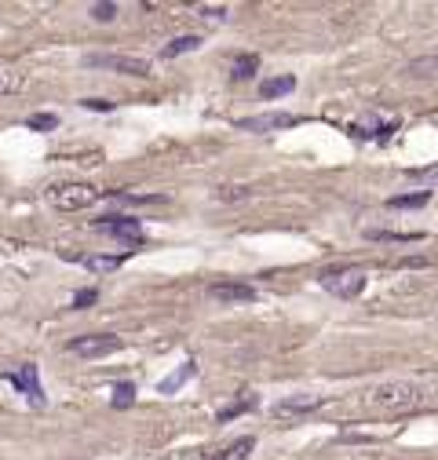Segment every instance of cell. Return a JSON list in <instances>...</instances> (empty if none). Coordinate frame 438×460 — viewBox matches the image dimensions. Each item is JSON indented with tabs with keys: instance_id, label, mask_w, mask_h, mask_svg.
<instances>
[{
	"instance_id": "7a4b0ae2",
	"label": "cell",
	"mask_w": 438,
	"mask_h": 460,
	"mask_svg": "<svg viewBox=\"0 0 438 460\" xmlns=\"http://www.w3.org/2000/svg\"><path fill=\"white\" fill-rule=\"evenodd\" d=\"M103 198H106V190L91 187V183H58V187L48 190V201L58 212H84L91 205H99Z\"/></svg>"
},
{
	"instance_id": "d4e9b609",
	"label": "cell",
	"mask_w": 438,
	"mask_h": 460,
	"mask_svg": "<svg viewBox=\"0 0 438 460\" xmlns=\"http://www.w3.org/2000/svg\"><path fill=\"white\" fill-rule=\"evenodd\" d=\"M372 241H398V245H413V241H424V234H398V230H369Z\"/></svg>"
},
{
	"instance_id": "4316f807",
	"label": "cell",
	"mask_w": 438,
	"mask_h": 460,
	"mask_svg": "<svg viewBox=\"0 0 438 460\" xmlns=\"http://www.w3.org/2000/svg\"><path fill=\"white\" fill-rule=\"evenodd\" d=\"M194 11H198L201 19H212V22H215V19H219V22H223V19L230 15V8H227V4H219V8H215V4H198Z\"/></svg>"
},
{
	"instance_id": "5b68a950",
	"label": "cell",
	"mask_w": 438,
	"mask_h": 460,
	"mask_svg": "<svg viewBox=\"0 0 438 460\" xmlns=\"http://www.w3.org/2000/svg\"><path fill=\"white\" fill-rule=\"evenodd\" d=\"M325 402H329V394H285V398H277V402L270 406V413L277 420H300V416L318 413Z\"/></svg>"
},
{
	"instance_id": "7c38bea8",
	"label": "cell",
	"mask_w": 438,
	"mask_h": 460,
	"mask_svg": "<svg viewBox=\"0 0 438 460\" xmlns=\"http://www.w3.org/2000/svg\"><path fill=\"white\" fill-rule=\"evenodd\" d=\"M405 77L413 81H434L438 77V55H417L405 63Z\"/></svg>"
},
{
	"instance_id": "2e32d148",
	"label": "cell",
	"mask_w": 438,
	"mask_h": 460,
	"mask_svg": "<svg viewBox=\"0 0 438 460\" xmlns=\"http://www.w3.org/2000/svg\"><path fill=\"white\" fill-rule=\"evenodd\" d=\"M26 88V73L15 66H0V96H19Z\"/></svg>"
},
{
	"instance_id": "5bb4252c",
	"label": "cell",
	"mask_w": 438,
	"mask_h": 460,
	"mask_svg": "<svg viewBox=\"0 0 438 460\" xmlns=\"http://www.w3.org/2000/svg\"><path fill=\"white\" fill-rule=\"evenodd\" d=\"M256 449V439L253 435H245V439H238V442H230L227 449H219V453H208V460H245L248 453Z\"/></svg>"
},
{
	"instance_id": "ba28073f",
	"label": "cell",
	"mask_w": 438,
	"mask_h": 460,
	"mask_svg": "<svg viewBox=\"0 0 438 460\" xmlns=\"http://www.w3.org/2000/svg\"><path fill=\"white\" fill-rule=\"evenodd\" d=\"M292 125H300V117H296V113H281V110L256 113V117H241V121H238V128H241V132H256V136H263V132H277V128H292Z\"/></svg>"
},
{
	"instance_id": "4fadbf2b",
	"label": "cell",
	"mask_w": 438,
	"mask_h": 460,
	"mask_svg": "<svg viewBox=\"0 0 438 460\" xmlns=\"http://www.w3.org/2000/svg\"><path fill=\"white\" fill-rule=\"evenodd\" d=\"M292 91H296V77L289 73L260 81V99H281V96H292Z\"/></svg>"
},
{
	"instance_id": "277c9868",
	"label": "cell",
	"mask_w": 438,
	"mask_h": 460,
	"mask_svg": "<svg viewBox=\"0 0 438 460\" xmlns=\"http://www.w3.org/2000/svg\"><path fill=\"white\" fill-rule=\"evenodd\" d=\"M322 285H325L332 296H340V300H355V296H362V289H365V270H362V267H336V270H325V274H322Z\"/></svg>"
},
{
	"instance_id": "cb8c5ba5",
	"label": "cell",
	"mask_w": 438,
	"mask_h": 460,
	"mask_svg": "<svg viewBox=\"0 0 438 460\" xmlns=\"http://www.w3.org/2000/svg\"><path fill=\"white\" fill-rule=\"evenodd\" d=\"M132 402H136V384L121 380V384L113 387V409H128Z\"/></svg>"
},
{
	"instance_id": "8992f818",
	"label": "cell",
	"mask_w": 438,
	"mask_h": 460,
	"mask_svg": "<svg viewBox=\"0 0 438 460\" xmlns=\"http://www.w3.org/2000/svg\"><path fill=\"white\" fill-rule=\"evenodd\" d=\"M121 347H124V340L117 332H88V336L70 340V351L77 358H106V354H117Z\"/></svg>"
},
{
	"instance_id": "7402d4cb",
	"label": "cell",
	"mask_w": 438,
	"mask_h": 460,
	"mask_svg": "<svg viewBox=\"0 0 438 460\" xmlns=\"http://www.w3.org/2000/svg\"><path fill=\"white\" fill-rule=\"evenodd\" d=\"M405 179L424 183V190H434L438 187V165H431V168H405Z\"/></svg>"
},
{
	"instance_id": "603a6c76",
	"label": "cell",
	"mask_w": 438,
	"mask_h": 460,
	"mask_svg": "<svg viewBox=\"0 0 438 460\" xmlns=\"http://www.w3.org/2000/svg\"><path fill=\"white\" fill-rule=\"evenodd\" d=\"M26 128H34V132H55L58 128V113H29L26 117Z\"/></svg>"
},
{
	"instance_id": "f1b7e54d",
	"label": "cell",
	"mask_w": 438,
	"mask_h": 460,
	"mask_svg": "<svg viewBox=\"0 0 438 460\" xmlns=\"http://www.w3.org/2000/svg\"><path fill=\"white\" fill-rule=\"evenodd\" d=\"M96 300H99V289H81V292L73 296V311H88Z\"/></svg>"
},
{
	"instance_id": "9c48e42d",
	"label": "cell",
	"mask_w": 438,
	"mask_h": 460,
	"mask_svg": "<svg viewBox=\"0 0 438 460\" xmlns=\"http://www.w3.org/2000/svg\"><path fill=\"white\" fill-rule=\"evenodd\" d=\"M8 380L15 384V391L29 394V402H34V406H44V387H41V373H37V365H34V362L19 365L15 373H8Z\"/></svg>"
},
{
	"instance_id": "ac0fdd59",
	"label": "cell",
	"mask_w": 438,
	"mask_h": 460,
	"mask_svg": "<svg viewBox=\"0 0 438 460\" xmlns=\"http://www.w3.org/2000/svg\"><path fill=\"white\" fill-rule=\"evenodd\" d=\"M256 406H260V398H256L253 391H241V398H238V402H230V406H227L223 413H219L215 420H219V424H227V420H234V416H241L245 409H256Z\"/></svg>"
},
{
	"instance_id": "3957f363",
	"label": "cell",
	"mask_w": 438,
	"mask_h": 460,
	"mask_svg": "<svg viewBox=\"0 0 438 460\" xmlns=\"http://www.w3.org/2000/svg\"><path fill=\"white\" fill-rule=\"evenodd\" d=\"M84 66L106 70V73H124V77H150V63L139 55H117V51H91L84 55Z\"/></svg>"
},
{
	"instance_id": "44dd1931",
	"label": "cell",
	"mask_w": 438,
	"mask_h": 460,
	"mask_svg": "<svg viewBox=\"0 0 438 460\" xmlns=\"http://www.w3.org/2000/svg\"><path fill=\"white\" fill-rule=\"evenodd\" d=\"M256 70H260V55H238V58H234L230 77H234V81H248Z\"/></svg>"
},
{
	"instance_id": "f546056e",
	"label": "cell",
	"mask_w": 438,
	"mask_h": 460,
	"mask_svg": "<svg viewBox=\"0 0 438 460\" xmlns=\"http://www.w3.org/2000/svg\"><path fill=\"white\" fill-rule=\"evenodd\" d=\"M84 106H88V110H96V113H99V110H103V113H110V110H113V103H110V99H84Z\"/></svg>"
},
{
	"instance_id": "52a82bcc",
	"label": "cell",
	"mask_w": 438,
	"mask_h": 460,
	"mask_svg": "<svg viewBox=\"0 0 438 460\" xmlns=\"http://www.w3.org/2000/svg\"><path fill=\"white\" fill-rule=\"evenodd\" d=\"M96 230L106 234V237H117V241H128V245L143 241V223L136 216H103L96 223Z\"/></svg>"
},
{
	"instance_id": "30bf717a",
	"label": "cell",
	"mask_w": 438,
	"mask_h": 460,
	"mask_svg": "<svg viewBox=\"0 0 438 460\" xmlns=\"http://www.w3.org/2000/svg\"><path fill=\"white\" fill-rule=\"evenodd\" d=\"M208 296L215 300V303H253L256 300V289L248 285V282H219V285H212L208 289Z\"/></svg>"
},
{
	"instance_id": "ffe728a7",
	"label": "cell",
	"mask_w": 438,
	"mask_h": 460,
	"mask_svg": "<svg viewBox=\"0 0 438 460\" xmlns=\"http://www.w3.org/2000/svg\"><path fill=\"white\" fill-rule=\"evenodd\" d=\"M431 198H434V190H413V194H398V198H391V201H387V208H424V205H431Z\"/></svg>"
},
{
	"instance_id": "e0dca14e",
	"label": "cell",
	"mask_w": 438,
	"mask_h": 460,
	"mask_svg": "<svg viewBox=\"0 0 438 460\" xmlns=\"http://www.w3.org/2000/svg\"><path fill=\"white\" fill-rule=\"evenodd\" d=\"M77 263L88 267L91 274H110V270H117L124 263V256H77Z\"/></svg>"
},
{
	"instance_id": "484cf974",
	"label": "cell",
	"mask_w": 438,
	"mask_h": 460,
	"mask_svg": "<svg viewBox=\"0 0 438 460\" xmlns=\"http://www.w3.org/2000/svg\"><path fill=\"white\" fill-rule=\"evenodd\" d=\"M88 11H91V19H96V22H113L117 19V4H113V0H99V4H91Z\"/></svg>"
},
{
	"instance_id": "d6986e66",
	"label": "cell",
	"mask_w": 438,
	"mask_h": 460,
	"mask_svg": "<svg viewBox=\"0 0 438 460\" xmlns=\"http://www.w3.org/2000/svg\"><path fill=\"white\" fill-rule=\"evenodd\" d=\"M106 198L110 201H117V205H161L165 198L161 194H128V190H106Z\"/></svg>"
},
{
	"instance_id": "8fae6325",
	"label": "cell",
	"mask_w": 438,
	"mask_h": 460,
	"mask_svg": "<svg viewBox=\"0 0 438 460\" xmlns=\"http://www.w3.org/2000/svg\"><path fill=\"white\" fill-rule=\"evenodd\" d=\"M194 373H198V362H194V358H186V362H179V369H175V373H168L165 380H158V391H161V394H175L186 380L194 377Z\"/></svg>"
},
{
	"instance_id": "83f0119b",
	"label": "cell",
	"mask_w": 438,
	"mask_h": 460,
	"mask_svg": "<svg viewBox=\"0 0 438 460\" xmlns=\"http://www.w3.org/2000/svg\"><path fill=\"white\" fill-rule=\"evenodd\" d=\"M248 194H253L248 187H219V190H215V198H219V201H245Z\"/></svg>"
},
{
	"instance_id": "6da1fadb",
	"label": "cell",
	"mask_w": 438,
	"mask_h": 460,
	"mask_svg": "<svg viewBox=\"0 0 438 460\" xmlns=\"http://www.w3.org/2000/svg\"><path fill=\"white\" fill-rule=\"evenodd\" d=\"M420 398H424V391L417 384H409V380H387V384H380L377 391L369 394V402L377 406V409H384V413H409V409L420 406Z\"/></svg>"
},
{
	"instance_id": "9a60e30c",
	"label": "cell",
	"mask_w": 438,
	"mask_h": 460,
	"mask_svg": "<svg viewBox=\"0 0 438 460\" xmlns=\"http://www.w3.org/2000/svg\"><path fill=\"white\" fill-rule=\"evenodd\" d=\"M198 48H201V37H198V34H183V37H175V41H168V44L161 48V58H179V55L198 51Z\"/></svg>"
}]
</instances>
